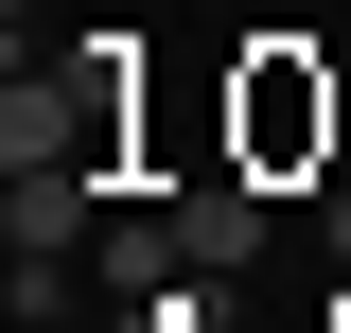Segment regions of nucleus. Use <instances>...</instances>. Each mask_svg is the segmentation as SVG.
<instances>
[{
	"mask_svg": "<svg viewBox=\"0 0 351 333\" xmlns=\"http://www.w3.org/2000/svg\"><path fill=\"white\" fill-rule=\"evenodd\" d=\"M88 281L123 298V316H141V298H176V281H193V246H176V210H123V228L88 246Z\"/></svg>",
	"mask_w": 351,
	"mask_h": 333,
	"instance_id": "nucleus-3",
	"label": "nucleus"
},
{
	"mask_svg": "<svg viewBox=\"0 0 351 333\" xmlns=\"http://www.w3.org/2000/svg\"><path fill=\"white\" fill-rule=\"evenodd\" d=\"M106 106H123V71H71V88H0V175H106Z\"/></svg>",
	"mask_w": 351,
	"mask_h": 333,
	"instance_id": "nucleus-1",
	"label": "nucleus"
},
{
	"mask_svg": "<svg viewBox=\"0 0 351 333\" xmlns=\"http://www.w3.org/2000/svg\"><path fill=\"white\" fill-rule=\"evenodd\" d=\"M246 140H263V158L334 140V88H316V71H263V88H246Z\"/></svg>",
	"mask_w": 351,
	"mask_h": 333,
	"instance_id": "nucleus-5",
	"label": "nucleus"
},
{
	"mask_svg": "<svg viewBox=\"0 0 351 333\" xmlns=\"http://www.w3.org/2000/svg\"><path fill=\"white\" fill-rule=\"evenodd\" d=\"M0 316H18V333H71V263H36V246H18V281H0Z\"/></svg>",
	"mask_w": 351,
	"mask_h": 333,
	"instance_id": "nucleus-6",
	"label": "nucleus"
},
{
	"mask_svg": "<svg viewBox=\"0 0 351 333\" xmlns=\"http://www.w3.org/2000/svg\"><path fill=\"white\" fill-rule=\"evenodd\" d=\"M176 246H193V281L263 263V175H193V193H176Z\"/></svg>",
	"mask_w": 351,
	"mask_h": 333,
	"instance_id": "nucleus-2",
	"label": "nucleus"
},
{
	"mask_svg": "<svg viewBox=\"0 0 351 333\" xmlns=\"http://www.w3.org/2000/svg\"><path fill=\"white\" fill-rule=\"evenodd\" d=\"M88 210H106V175H0V228H18L36 263H71V246H88Z\"/></svg>",
	"mask_w": 351,
	"mask_h": 333,
	"instance_id": "nucleus-4",
	"label": "nucleus"
}]
</instances>
